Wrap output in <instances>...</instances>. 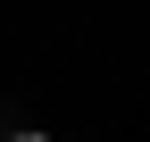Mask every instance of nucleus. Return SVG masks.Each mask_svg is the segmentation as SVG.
I'll use <instances>...</instances> for the list:
<instances>
[{
  "mask_svg": "<svg viewBox=\"0 0 150 142\" xmlns=\"http://www.w3.org/2000/svg\"><path fill=\"white\" fill-rule=\"evenodd\" d=\"M17 126H25V117H8V100H0V142H17Z\"/></svg>",
  "mask_w": 150,
  "mask_h": 142,
  "instance_id": "f257e3e1",
  "label": "nucleus"
}]
</instances>
